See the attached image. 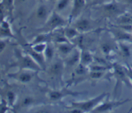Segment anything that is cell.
Masks as SVG:
<instances>
[{
  "instance_id": "cell-1",
  "label": "cell",
  "mask_w": 132,
  "mask_h": 113,
  "mask_svg": "<svg viewBox=\"0 0 132 113\" xmlns=\"http://www.w3.org/2000/svg\"><path fill=\"white\" fill-rule=\"evenodd\" d=\"M15 61L10 67H18L19 69H27L31 71H43L38 63L28 54L25 52H22L21 50L16 49L14 50Z\"/></svg>"
},
{
  "instance_id": "cell-2",
  "label": "cell",
  "mask_w": 132,
  "mask_h": 113,
  "mask_svg": "<svg viewBox=\"0 0 132 113\" xmlns=\"http://www.w3.org/2000/svg\"><path fill=\"white\" fill-rule=\"evenodd\" d=\"M112 76L116 78V85L115 86V96L117 94L118 89L122 87V84H125L128 87H132L131 81L126 71V67L117 63H112Z\"/></svg>"
},
{
  "instance_id": "cell-3",
  "label": "cell",
  "mask_w": 132,
  "mask_h": 113,
  "mask_svg": "<svg viewBox=\"0 0 132 113\" xmlns=\"http://www.w3.org/2000/svg\"><path fill=\"white\" fill-rule=\"evenodd\" d=\"M68 25H69L68 21L64 19L59 12L54 10L45 21L43 27L41 30L43 31L42 32H52L63 28Z\"/></svg>"
},
{
  "instance_id": "cell-4",
  "label": "cell",
  "mask_w": 132,
  "mask_h": 113,
  "mask_svg": "<svg viewBox=\"0 0 132 113\" xmlns=\"http://www.w3.org/2000/svg\"><path fill=\"white\" fill-rule=\"evenodd\" d=\"M108 96V93H103L88 100L82 102H72L70 107H77L85 112H92L93 110L96 108Z\"/></svg>"
},
{
  "instance_id": "cell-5",
  "label": "cell",
  "mask_w": 132,
  "mask_h": 113,
  "mask_svg": "<svg viewBox=\"0 0 132 113\" xmlns=\"http://www.w3.org/2000/svg\"><path fill=\"white\" fill-rule=\"evenodd\" d=\"M84 92H77L70 90L67 87H63L61 89H50L48 91V99L52 102H58L67 96H77L85 94Z\"/></svg>"
},
{
  "instance_id": "cell-6",
  "label": "cell",
  "mask_w": 132,
  "mask_h": 113,
  "mask_svg": "<svg viewBox=\"0 0 132 113\" xmlns=\"http://www.w3.org/2000/svg\"><path fill=\"white\" fill-rule=\"evenodd\" d=\"M37 71L27 69H19V71L13 73L9 74L8 76L10 78L15 80L18 82L23 84H28L32 82L36 77Z\"/></svg>"
},
{
  "instance_id": "cell-7",
  "label": "cell",
  "mask_w": 132,
  "mask_h": 113,
  "mask_svg": "<svg viewBox=\"0 0 132 113\" xmlns=\"http://www.w3.org/2000/svg\"><path fill=\"white\" fill-rule=\"evenodd\" d=\"M72 26L77 28L81 34L92 32L97 28L96 21L90 18H80L72 23Z\"/></svg>"
},
{
  "instance_id": "cell-8",
  "label": "cell",
  "mask_w": 132,
  "mask_h": 113,
  "mask_svg": "<svg viewBox=\"0 0 132 113\" xmlns=\"http://www.w3.org/2000/svg\"><path fill=\"white\" fill-rule=\"evenodd\" d=\"M129 99H125L124 100H110L109 99H106L102 102L96 108L94 109L92 112L95 113H103L111 112L117 107L122 106L125 103L129 102Z\"/></svg>"
},
{
  "instance_id": "cell-9",
  "label": "cell",
  "mask_w": 132,
  "mask_h": 113,
  "mask_svg": "<svg viewBox=\"0 0 132 113\" xmlns=\"http://www.w3.org/2000/svg\"><path fill=\"white\" fill-rule=\"evenodd\" d=\"M21 47L23 49L24 52L30 56L38 63L43 71H45L46 69V62L45 60L44 54L35 51L32 48L30 43H27V41H24V42L21 43Z\"/></svg>"
},
{
  "instance_id": "cell-10",
  "label": "cell",
  "mask_w": 132,
  "mask_h": 113,
  "mask_svg": "<svg viewBox=\"0 0 132 113\" xmlns=\"http://www.w3.org/2000/svg\"><path fill=\"white\" fill-rule=\"evenodd\" d=\"M101 9L107 17H119L125 13L121 4L117 1H110L103 4Z\"/></svg>"
},
{
  "instance_id": "cell-11",
  "label": "cell",
  "mask_w": 132,
  "mask_h": 113,
  "mask_svg": "<svg viewBox=\"0 0 132 113\" xmlns=\"http://www.w3.org/2000/svg\"><path fill=\"white\" fill-rule=\"evenodd\" d=\"M65 64L64 60L61 59H54L52 62L50 63L49 67L48 68V72L49 74L54 77L61 78L63 73L64 72Z\"/></svg>"
},
{
  "instance_id": "cell-12",
  "label": "cell",
  "mask_w": 132,
  "mask_h": 113,
  "mask_svg": "<svg viewBox=\"0 0 132 113\" xmlns=\"http://www.w3.org/2000/svg\"><path fill=\"white\" fill-rule=\"evenodd\" d=\"M86 5V2L85 0H73V6L68 19V24H72L75 20L77 19V18L82 13Z\"/></svg>"
},
{
  "instance_id": "cell-13",
  "label": "cell",
  "mask_w": 132,
  "mask_h": 113,
  "mask_svg": "<svg viewBox=\"0 0 132 113\" xmlns=\"http://www.w3.org/2000/svg\"><path fill=\"white\" fill-rule=\"evenodd\" d=\"M113 28L110 30V32L114 38L119 42H131L132 43V33L125 31L116 26L113 25Z\"/></svg>"
},
{
  "instance_id": "cell-14",
  "label": "cell",
  "mask_w": 132,
  "mask_h": 113,
  "mask_svg": "<svg viewBox=\"0 0 132 113\" xmlns=\"http://www.w3.org/2000/svg\"><path fill=\"white\" fill-rule=\"evenodd\" d=\"M80 55H81V50L79 51L76 48L64 59V64L67 65L68 67L77 66L79 63H80Z\"/></svg>"
},
{
  "instance_id": "cell-15",
  "label": "cell",
  "mask_w": 132,
  "mask_h": 113,
  "mask_svg": "<svg viewBox=\"0 0 132 113\" xmlns=\"http://www.w3.org/2000/svg\"><path fill=\"white\" fill-rule=\"evenodd\" d=\"M56 46L58 52L64 58L69 55L77 47L76 44L72 43L70 41L56 44Z\"/></svg>"
},
{
  "instance_id": "cell-16",
  "label": "cell",
  "mask_w": 132,
  "mask_h": 113,
  "mask_svg": "<svg viewBox=\"0 0 132 113\" xmlns=\"http://www.w3.org/2000/svg\"><path fill=\"white\" fill-rule=\"evenodd\" d=\"M94 56L91 52L87 49H81V55H80V63L85 66L89 67L94 63Z\"/></svg>"
},
{
  "instance_id": "cell-17",
  "label": "cell",
  "mask_w": 132,
  "mask_h": 113,
  "mask_svg": "<svg viewBox=\"0 0 132 113\" xmlns=\"http://www.w3.org/2000/svg\"><path fill=\"white\" fill-rule=\"evenodd\" d=\"M14 36L9 22L5 19L1 20V39L13 38Z\"/></svg>"
},
{
  "instance_id": "cell-18",
  "label": "cell",
  "mask_w": 132,
  "mask_h": 113,
  "mask_svg": "<svg viewBox=\"0 0 132 113\" xmlns=\"http://www.w3.org/2000/svg\"><path fill=\"white\" fill-rule=\"evenodd\" d=\"M35 16L37 19L46 21L50 15L49 14V10L47 6L41 3V5H39L36 9Z\"/></svg>"
},
{
  "instance_id": "cell-19",
  "label": "cell",
  "mask_w": 132,
  "mask_h": 113,
  "mask_svg": "<svg viewBox=\"0 0 132 113\" xmlns=\"http://www.w3.org/2000/svg\"><path fill=\"white\" fill-rule=\"evenodd\" d=\"M63 31L64 36L70 41L71 40L73 41L74 39H76L81 34V33L79 32L77 28H75L73 26H68V25L66 27H63Z\"/></svg>"
},
{
  "instance_id": "cell-20",
  "label": "cell",
  "mask_w": 132,
  "mask_h": 113,
  "mask_svg": "<svg viewBox=\"0 0 132 113\" xmlns=\"http://www.w3.org/2000/svg\"><path fill=\"white\" fill-rule=\"evenodd\" d=\"M52 41V32H41L34 37L31 45H34L39 43H48Z\"/></svg>"
},
{
  "instance_id": "cell-21",
  "label": "cell",
  "mask_w": 132,
  "mask_h": 113,
  "mask_svg": "<svg viewBox=\"0 0 132 113\" xmlns=\"http://www.w3.org/2000/svg\"><path fill=\"white\" fill-rule=\"evenodd\" d=\"M52 43L53 42L52 41L47 43L46 49L43 53L46 63H51L55 57V48H54Z\"/></svg>"
},
{
  "instance_id": "cell-22",
  "label": "cell",
  "mask_w": 132,
  "mask_h": 113,
  "mask_svg": "<svg viewBox=\"0 0 132 113\" xmlns=\"http://www.w3.org/2000/svg\"><path fill=\"white\" fill-rule=\"evenodd\" d=\"M5 99L9 103V106L12 109L14 108L15 104H16L17 100H18V96L17 94L12 89H9L5 93Z\"/></svg>"
},
{
  "instance_id": "cell-23",
  "label": "cell",
  "mask_w": 132,
  "mask_h": 113,
  "mask_svg": "<svg viewBox=\"0 0 132 113\" xmlns=\"http://www.w3.org/2000/svg\"><path fill=\"white\" fill-rule=\"evenodd\" d=\"M118 47L121 55L125 59H129L131 56V50L130 46L125 43V42H119Z\"/></svg>"
},
{
  "instance_id": "cell-24",
  "label": "cell",
  "mask_w": 132,
  "mask_h": 113,
  "mask_svg": "<svg viewBox=\"0 0 132 113\" xmlns=\"http://www.w3.org/2000/svg\"><path fill=\"white\" fill-rule=\"evenodd\" d=\"M37 100L32 96H26L22 99L21 106L23 107H31L37 103Z\"/></svg>"
},
{
  "instance_id": "cell-25",
  "label": "cell",
  "mask_w": 132,
  "mask_h": 113,
  "mask_svg": "<svg viewBox=\"0 0 132 113\" xmlns=\"http://www.w3.org/2000/svg\"><path fill=\"white\" fill-rule=\"evenodd\" d=\"M101 50L104 55L109 56L114 50V47L110 42H104L101 45Z\"/></svg>"
},
{
  "instance_id": "cell-26",
  "label": "cell",
  "mask_w": 132,
  "mask_h": 113,
  "mask_svg": "<svg viewBox=\"0 0 132 113\" xmlns=\"http://www.w3.org/2000/svg\"><path fill=\"white\" fill-rule=\"evenodd\" d=\"M71 2V0H57L55 5V11L59 12L65 10Z\"/></svg>"
},
{
  "instance_id": "cell-27",
  "label": "cell",
  "mask_w": 132,
  "mask_h": 113,
  "mask_svg": "<svg viewBox=\"0 0 132 113\" xmlns=\"http://www.w3.org/2000/svg\"><path fill=\"white\" fill-rule=\"evenodd\" d=\"M106 71H90L88 74V77L92 80H101L105 74Z\"/></svg>"
},
{
  "instance_id": "cell-28",
  "label": "cell",
  "mask_w": 132,
  "mask_h": 113,
  "mask_svg": "<svg viewBox=\"0 0 132 113\" xmlns=\"http://www.w3.org/2000/svg\"><path fill=\"white\" fill-rule=\"evenodd\" d=\"M47 43H36L34 45H32V48L36 52L41 54H43L46 49Z\"/></svg>"
},
{
  "instance_id": "cell-29",
  "label": "cell",
  "mask_w": 132,
  "mask_h": 113,
  "mask_svg": "<svg viewBox=\"0 0 132 113\" xmlns=\"http://www.w3.org/2000/svg\"><path fill=\"white\" fill-rule=\"evenodd\" d=\"M12 107H10L6 101L5 98H1V104H0V112L1 113H5L7 112L8 111L12 109Z\"/></svg>"
},
{
  "instance_id": "cell-30",
  "label": "cell",
  "mask_w": 132,
  "mask_h": 113,
  "mask_svg": "<svg viewBox=\"0 0 132 113\" xmlns=\"http://www.w3.org/2000/svg\"><path fill=\"white\" fill-rule=\"evenodd\" d=\"M5 7L6 6L10 11H12L14 7V0H4Z\"/></svg>"
},
{
  "instance_id": "cell-31",
  "label": "cell",
  "mask_w": 132,
  "mask_h": 113,
  "mask_svg": "<svg viewBox=\"0 0 132 113\" xmlns=\"http://www.w3.org/2000/svg\"><path fill=\"white\" fill-rule=\"evenodd\" d=\"M1 50H1V52H3L4 49H5L6 47V39H1Z\"/></svg>"
},
{
  "instance_id": "cell-32",
  "label": "cell",
  "mask_w": 132,
  "mask_h": 113,
  "mask_svg": "<svg viewBox=\"0 0 132 113\" xmlns=\"http://www.w3.org/2000/svg\"><path fill=\"white\" fill-rule=\"evenodd\" d=\"M124 2L126 3L127 4H130V5H131L132 4V0H124Z\"/></svg>"
},
{
  "instance_id": "cell-33",
  "label": "cell",
  "mask_w": 132,
  "mask_h": 113,
  "mask_svg": "<svg viewBox=\"0 0 132 113\" xmlns=\"http://www.w3.org/2000/svg\"><path fill=\"white\" fill-rule=\"evenodd\" d=\"M85 1H86V4H87L88 3H89V2H91V1H95V0H85Z\"/></svg>"
},
{
  "instance_id": "cell-34",
  "label": "cell",
  "mask_w": 132,
  "mask_h": 113,
  "mask_svg": "<svg viewBox=\"0 0 132 113\" xmlns=\"http://www.w3.org/2000/svg\"><path fill=\"white\" fill-rule=\"evenodd\" d=\"M18 1H19L20 3H23V2H24L26 0H18Z\"/></svg>"
},
{
  "instance_id": "cell-35",
  "label": "cell",
  "mask_w": 132,
  "mask_h": 113,
  "mask_svg": "<svg viewBox=\"0 0 132 113\" xmlns=\"http://www.w3.org/2000/svg\"><path fill=\"white\" fill-rule=\"evenodd\" d=\"M39 3H43L44 1V0H37Z\"/></svg>"
},
{
  "instance_id": "cell-36",
  "label": "cell",
  "mask_w": 132,
  "mask_h": 113,
  "mask_svg": "<svg viewBox=\"0 0 132 113\" xmlns=\"http://www.w3.org/2000/svg\"><path fill=\"white\" fill-rule=\"evenodd\" d=\"M47 1H57V0H47Z\"/></svg>"
},
{
  "instance_id": "cell-37",
  "label": "cell",
  "mask_w": 132,
  "mask_h": 113,
  "mask_svg": "<svg viewBox=\"0 0 132 113\" xmlns=\"http://www.w3.org/2000/svg\"><path fill=\"white\" fill-rule=\"evenodd\" d=\"M131 14H132V12H131Z\"/></svg>"
}]
</instances>
